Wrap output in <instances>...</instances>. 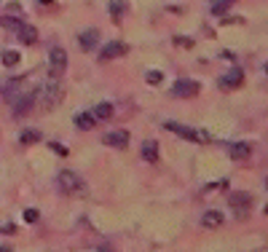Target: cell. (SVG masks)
<instances>
[{"label": "cell", "mask_w": 268, "mask_h": 252, "mask_svg": "<svg viewBox=\"0 0 268 252\" xmlns=\"http://www.w3.org/2000/svg\"><path fill=\"white\" fill-rule=\"evenodd\" d=\"M56 185H59V190L64 196H78L86 190V183H83V177L78 175L73 169H62L59 175H56Z\"/></svg>", "instance_id": "6da1fadb"}, {"label": "cell", "mask_w": 268, "mask_h": 252, "mask_svg": "<svg viewBox=\"0 0 268 252\" xmlns=\"http://www.w3.org/2000/svg\"><path fill=\"white\" fill-rule=\"evenodd\" d=\"M164 129L172 131V134H177V137H182V140H188V142H201V145L209 142V134L201 131V129H191V126H182V124H174V121H166Z\"/></svg>", "instance_id": "7a4b0ae2"}, {"label": "cell", "mask_w": 268, "mask_h": 252, "mask_svg": "<svg viewBox=\"0 0 268 252\" xmlns=\"http://www.w3.org/2000/svg\"><path fill=\"white\" fill-rule=\"evenodd\" d=\"M64 70H67V51L54 46L49 51V78H62Z\"/></svg>", "instance_id": "3957f363"}, {"label": "cell", "mask_w": 268, "mask_h": 252, "mask_svg": "<svg viewBox=\"0 0 268 252\" xmlns=\"http://www.w3.org/2000/svg\"><path fill=\"white\" fill-rule=\"evenodd\" d=\"M43 105L49 110H54L56 105L62 102V83H59V78H49V81L43 83Z\"/></svg>", "instance_id": "277c9868"}, {"label": "cell", "mask_w": 268, "mask_h": 252, "mask_svg": "<svg viewBox=\"0 0 268 252\" xmlns=\"http://www.w3.org/2000/svg\"><path fill=\"white\" fill-rule=\"evenodd\" d=\"M35 91H19V94L11 97V108H14V116L16 118H22V116H27V113L32 110V105H35Z\"/></svg>", "instance_id": "5b68a950"}, {"label": "cell", "mask_w": 268, "mask_h": 252, "mask_svg": "<svg viewBox=\"0 0 268 252\" xmlns=\"http://www.w3.org/2000/svg\"><path fill=\"white\" fill-rule=\"evenodd\" d=\"M199 91H201V86L196 81H191V78H177L174 86H172V94L180 97V99H191V97L199 94Z\"/></svg>", "instance_id": "8992f818"}, {"label": "cell", "mask_w": 268, "mask_h": 252, "mask_svg": "<svg viewBox=\"0 0 268 252\" xmlns=\"http://www.w3.org/2000/svg\"><path fill=\"white\" fill-rule=\"evenodd\" d=\"M241 83H244V72H241V67H231L225 75H220V81H217V86L223 91H233V89H239Z\"/></svg>", "instance_id": "52a82bcc"}, {"label": "cell", "mask_w": 268, "mask_h": 252, "mask_svg": "<svg viewBox=\"0 0 268 252\" xmlns=\"http://www.w3.org/2000/svg\"><path fill=\"white\" fill-rule=\"evenodd\" d=\"M228 204L236 209V217H241V215H247V207L252 204V196L247 193V190H236V193L228 196Z\"/></svg>", "instance_id": "ba28073f"}, {"label": "cell", "mask_w": 268, "mask_h": 252, "mask_svg": "<svg viewBox=\"0 0 268 252\" xmlns=\"http://www.w3.org/2000/svg\"><path fill=\"white\" fill-rule=\"evenodd\" d=\"M102 142L107 148H118V150H126L129 148V131L126 129H118V131H110V134L102 137Z\"/></svg>", "instance_id": "9c48e42d"}, {"label": "cell", "mask_w": 268, "mask_h": 252, "mask_svg": "<svg viewBox=\"0 0 268 252\" xmlns=\"http://www.w3.org/2000/svg\"><path fill=\"white\" fill-rule=\"evenodd\" d=\"M126 51H129V49H126V43L113 41V43L102 46V54H100V59H102V62H110V59H118V57H123Z\"/></svg>", "instance_id": "30bf717a"}, {"label": "cell", "mask_w": 268, "mask_h": 252, "mask_svg": "<svg viewBox=\"0 0 268 252\" xmlns=\"http://www.w3.org/2000/svg\"><path fill=\"white\" fill-rule=\"evenodd\" d=\"M225 148H228V156H231L233 161H247L250 153H252V148L247 142H228Z\"/></svg>", "instance_id": "8fae6325"}, {"label": "cell", "mask_w": 268, "mask_h": 252, "mask_svg": "<svg viewBox=\"0 0 268 252\" xmlns=\"http://www.w3.org/2000/svg\"><path fill=\"white\" fill-rule=\"evenodd\" d=\"M78 43H81L83 51H94L97 46H100V32L97 30H83L81 35H78Z\"/></svg>", "instance_id": "7c38bea8"}, {"label": "cell", "mask_w": 268, "mask_h": 252, "mask_svg": "<svg viewBox=\"0 0 268 252\" xmlns=\"http://www.w3.org/2000/svg\"><path fill=\"white\" fill-rule=\"evenodd\" d=\"M0 24H3V27L8 30V32H16V30L24 24V16H22V11H19V14H11V11H5V14L0 16Z\"/></svg>", "instance_id": "4fadbf2b"}, {"label": "cell", "mask_w": 268, "mask_h": 252, "mask_svg": "<svg viewBox=\"0 0 268 252\" xmlns=\"http://www.w3.org/2000/svg\"><path fill=\"white\" fill-rule=\"evenodd\" d=\"M22 86H24V78H8L5 83H0V94L11 102V97L19 94V89H22Z\"/></svg>", "instance_id": "5bb4252c"}, {"label": "cell", "mask_w": 268, "mask_h": 252, "mask_svg": "<svg viewBox=\"0 0 268 252\" xmlns=\"http://www.w3.org/2000/svg\"><path fill=\"white\" fill-rule=\"evenodd\" d=\"M223 212H217V209H207L204 215H201V225H204V228H220V225H223Z\"/></svg>", "instance_id": "9a60e30c"}, {"label": "cell", "mask_w": 268, "mask_h": 252, "mask_svg": "<svg viewBox=\"0 0 268 252\" xmlns=\"http://www.w3.org/2000/svg\"><path fill=\"white\" fill-rule=\"evenodd\" d=\"M94 124H97V118H94V113H91V110H83V113H78V116H75V126L81 131H91V129H94Z\"/></svg>", "instance_id": "2e32d148"}, {"label": "cell", "mask_w": 268, "mask_h": 252, "mask_svg": "<svg viewBox=\"0 0 268 252\" xmlns=\"http://www.w3.org/2000/svg\"><path fill=\"white\" fill-rule=\"evenodd\" d=\"M16 35H19V41H22L24 46H32V43H38V30L32 27V24H22V27L16 30Z\"/></svg>", "instance_id": "e0dca14e"}, {"label": "cell", "mask_w": 268, "mask_h": 252, "mask_svg": "<svg viewBox=\"0 0 268 252\" xmlns=\"http://www.w3.org/2000/svg\"><path fill=\"white\" fill-rule=\"evenodd\" d=\"M142 158H145L148 164L159 161V142H156V140H145V142H142Z\"/></svg>", "instance_id": "ac0fdd59"}, {"label": "cell", "mask_w": 268, "mask_h": 252, "mask_svg": "<svg viewBox=\"0 0 268 252\" xmlns=\"http://www.w3.org/2000/svg\"><path fill=\"white\" fill-rule=\"evenodd\" d=\"M91 113H94L97 121H110V118H113V105H110V102H100Z\"/></svg>", "instance_id": "d6986e66"}, {"label": "cell", "mask_w": 268, "mask_h": 252, "mask_svg": "<svg viewBox=\"0 0 268 252\" xmlns=\"http://www.w3.org/2000/svg\"><path fill=\"white\" fill-rule=\"evenodd\" d=\"M233 3H236V0H212V8H209V11H212L214 16H225L228 8H231Z\"/></svg>", "instance_id": "ffe728a7"}, {"label": "cell", "mask_w": 268, "mask_h": 252, "mask_svg": "<svg viewBox=\"0 0 268 252\" xmlns=\"http://www.w3.org/2000/svg\"><path fill=\"white\" fill-rule=\"evenodd\" d=\"M123 14H126V0H113V3H110V16H113V22H121Z\"/></svg>", "instance_id": "44dd1931"}, {"label": "cell", "mask_w": 268, "mask_h": 252, "mask_svg": "<svg viewBox=\"0 0 268 252\" xmlns=\"http://www.w3.org/2000/svg\"><path fill=\"white\" fill-rule=\"evenodd\" d=\"M41 137H43V134H41L38 129H24L22 134H19V142H22V145H35Z\"/></svg>", "instance_id": "7402d4cb"}, {"label": "cell", "mask_w": 268, "mask_h": 252, "mask_svg": "<svg viewBox=\"0 0 268 252\" xmlns=\"http://www.w3.org/2000/svg\"><path fill=\"white\" fill-rule=\"evenodd\" d=\"M19 62H22V54H19V51H14V49L3 51V64H5V67H16Z\"/></svg>", "instance_id": "603a6c76"}, {"label": "cell", "mask_w": 268, "mask_h": 252, "mask_svg": "<svg viewBox=\"0 0 268 252\" xmlns=\"http://www.w3.org/2000/svg\"><path fill=\"white\" fill-rule=\"evenodd\" d=\"M161 78H164V72H161V70H148V72H145V81H148L150 86L161 83Z\"/></svg>", "instance_id": "cb8c5ba5"}, {"label": "cell", "mask_w": 268, "mask_h": 252, "mask_svg": "<svg viewBox=\"0 0 268 252\" xmlns=\"http://www.w3.org/2000/svg\"><path fill=\"white\" fill-rule=\"evenodd\" d=\"M24 220H27V223H35V220H38V209H24Z\"/></svg>", "instance_id": "d4e9b609"}, {"label": "cell", "mask_w": 268, "mask_h": 252, "mask_svg": "<svg viewBox=\"0 0 268 252\" xmlns=\"http://www.w3.org/2000/svg\"><path fill=\"white\" fill-rule=\"evenodd\" d=\"M174 43H177V46H182V49H191V46H193V41H191V38H174Z\"/></svg>", "instance_id": "484cf974"}, {"label": "cell", "mask_w": 268, "mask_h": 252, "mask_svg": "<svg viewBox=\"0 0 268 252\" xmlns=\"http://www.w3.org/2000/svg\"><path fill=\"white\" fill-rule=\"evenodd\" d=\"M49 145H51V150H56V153H59V156H67V150H64L62 145H56V142H49Z\"/></svg>", "instance_id": "4316f807"}, {"label": "cell", "mask_w": 268, "mask_h": 252, "mask_svg": "<svg viewBox=\"0 0 268 252\" xmlns=\"http://www.w3.org/2000/svg\"><path fill=\"white\" fill-rule=\"evenodd\" d=\"M14 225H11V223H5V225H0V234H14Z\"/></svg>", "instance_id": "83f0119b"}, {"label": "cell", "mask_w": 268, "mask_h": 252, "mask_svg": "<svg viewBox=\"0 0 268 252\" xmlns=\"http://www.w3.org/2000/svg\"><path fill=\"white\" fill-rule=\"evenodd\" d=\"M38 3H43V5H54V0H38Z\"/></svg>", "instance_id": "f1b7e54d"}, {"label": "cell", "mask_w": 268, "mask_h": 252, "mask_svg": "<svg viewBox=\"0 0 268 252\" xmlns=\"http://www.w3.org/2000/svg\"><path fill=\"white\" fill-rule=\"evenodd\" d=\"M0 252H11V247H0Z\"/></svg>", "instance_id": "f546056e"}]
</instances>
